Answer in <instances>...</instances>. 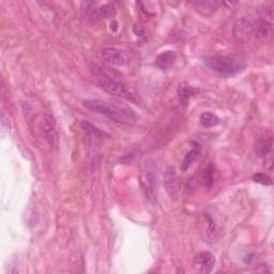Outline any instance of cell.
Instances as JSON below:
<instances>
[{"mask_svg":"<svg viewBox=\"0 0 274 274\" xmlns=\"http://www.w3.org/2000/svg\"><path fill=\"white\" fill-rule=\"evenodd\" d=\"M83 105L85 108L106 117L108 120L118 124L132 126L137 120L134 110L123 103L107 102L102 100H86Z\"/></svg>","mask_w":274,"mask_h":274,"instance_id":"1","label":"cell"},{"mask_svg":"<svg viewBox=\"0 0 274 274\" xmlns=\"http://www.w3.org/2000/svg\"><path fill=\"white\" fill-rule=\"evenodd\" d=\"M204 61L211 71L224 77L238 75L246 67L243 60L238 57H232V56H209V57H206Z\"/></svg>","mask_w":274,"mask_h":274,"instance_id":"2","label":"cell"},{"mask_svg":"<svg viewBox=\"0 0 274 274\" xmlns=\"http://www.w3.org/2000/svg\"><path fill=\"white\" fill-rule=\"evenodd\" d=\"M91 72L93 75L97 77L98 86L104 90L105 92L109 93L111 96H124L127 93L126 87L120 82H118L113 76H110L108 73L105 72L103 68L97 65H91Z\"/></svg>","mask_w":274,"mask_h":274,"instance_id":"3","label":"cell"},{"mask_svg":"<svg viewBox=\"0 0 274 274\" xmlns=\"http://www.w3.org/2000/svg\"><path fill=\"white\" fill-rule=\"evenodd\" d=\"M140 182L146 195L150 198L153 196L155 189H157V171L155 165L152 162H148L144 165V170L141 171Z\"/></svg>","mask_w":274,"mask_h":274,"instance_id":"4","label":"cell"},{"mask_svg":"<svg viewBox=\"0 0 274 274\" xmlns=\"http://www.w3.org/2000/svg\"><path fill=\"white\" fill-rule=\"evenodd\" d=\"M41 128L43 135H44L45 140L48 142V145L54 148H57L59 137L57 132V127H56V120L51 114H45L43 117V120L41 122Z\"/></svg>","mask_w":274,"mask_h":274,"instance_id":"5","label":"cell"},{"mask_svg":"<svg viewBox=\"0 0 274 274\" xmlns=\"http://www.w3.org/2000/svg\"><path fill=\"white\" fill-rule=\"evenodd\" d=\"M101 56L109 64L118 67L128 66L130 62L128 53L116 47H103L101 49Z\"/></svg>","mask_w":274,"mask_h":274,"instance_id":"6","label":"cell"},{"mask_svg":"<svg viewBox=\"0 0 274 274\" xmlns=\"http://www.w3.org/2000/svg\"><path fill=\"white\" fill-rule=\"evenodd\" d=\"M215 265V257L210 252H199L195 255L193 260V266L195 269L203 274H208L213 270Z\"/></svg>","mask_w":274,"mask_h":274,"instance_id":"7","label":"cell"},{"mask_svg":"<svg viewBox=\"0 0 274 274\" xmlns=\"http://www.w3.org/2000/svg\"><path fill=\"white\" fill-rule=\"evenodd\" d=\"M254 34V25L251 21L246 18H241L235 24L234 26V36L236 40L241 43L250 41Z\"/></svg>","mask_w":274,"mask_h":274,"instance_id":"8","label":"cell"},{"mask_svg":"<svg viewBox=\"0 0 274 274\" xmlns=\"http://www.w3.org/2000/svg\"><path fill=\"white\" fill-rule=\"evenodd\" d=\"M177 59V55L173 51H166L164 53L160 54L157 59H155V67L160 68L161 71H168L171 70L172 66L175 65Z\"/></svg>","mask_w":274,"mask_h":274,"instance_id":"9","label":"cell"},{"mask_svg":"<svg viewBox=\"0 0 274 274\" xmlns=\"http://www.w3.org/2000/svg\"><path fill=\"white\" fill-rule=\"evenodd\" d=\"M202 153V146L196 141H191V150L186 152L184 155L183 161L181 163V170L183 171H188L192 166V164L199 158V155Z\"/></svg>","mask_w":274,"mask_h":274,"instance_id":"10","label":"cell"},{"mask_svg":"<svg viewBox=\"0 0 274 274\" xmlns=\"http://www.w3.org/2000/svg\"><path fill=\"white\" fill-rule=\"evenodd\" d=\"M195 9L204 16L212 15L217 9V2L210 1V0H201L195 2Z\"/></svg>","mask_w":274,"mask_h":274,"instance_id":"11","label":"cell"},{"mask_svg":"<svg viewBox=\"0 0 274 274\" xmlns=\"http://www.w3.org/2000/svg\"><path fill=\"white\" fill-rule=\"evenodd\" d=\"M199 121H201L202 126L205 128H212L217 126L221 120L216 115L209 113V111H206V113H203L201 117H199Z\"/></svg>","mask_w":274,"mask_h":274,"instance_id":"12","label":"cell"},{"mask_svg":"<svg viewBox=\"0 0 274 274\" xmlns=\"http://www.w3.org/2000/svg\"><path fill=\"white\" fill-rule=\"evenodd\" d=\"M166 188H167V192L170 193V195L175 197L177 195V177L176 173L173 171H168L167 176H166Z\"/></svg>","mask_w":274,"mask_h":274,"instance_id":"13","label":"cell"},{"mask_svg":"<svg viewBox=\"0 0 274 274\" xmlns=\"http://www.w3.org/2000/svg\"><path fill=\"white\" fill-rule=\"evenodd\" d=\"M80 124H82V128L84 129V131H86L87 133H89L91 135H95L96 137H100V138H103L104 136H108L106 133L104 132V131L100 130L99 128H97L96 126H93V124H91L88 121L83 120L82 122H80Z\"/></svg>","mask_w":274,"mask_h":274,"instance_id":"14","label":"cell"},{"mask_svg":"<svg viewBox=\"0 0 274 274\" xmlns=\"http://www.w3.org/2000/svg\"><path fill=\"white\" fill-rule=\"evenodd\" d=\"M213 171H214L213 166L212 165H209L204 171L203 175H202V181H203L204 185L208 190H210L211 188H212V185H213Z\"/></svg>","mask_w":274,"mask_h":274,"instance_id":"15","label":"cell"},{"mask_svg":"<svg viewBox=\"0 0 274 274\" xmlns=\"http://www.w3.org/2000/svg\"><path fill=\"white\" fill-rule=\"evenodd\" d=\"M98 16L105 18H113L116 15V10L113 4H104L100 9H97Z\"/></svg>","mask_w":274,"mask_h":274,"instance_id":"16","label":"cell"},{"mask_svg":"<svg viewBox=\"0 0 274 274\" xmlns=\"http://www.w3.org/2000/svg\"><path fill=\"white\" fill-rule=\"evenodd\" d=\"M192 88L189 86L181 85L179 87V100L182 105H186L189 102L190 97L192 95Z\"/></svg>","mask_w":274,"mask_h":274,"instance_id":"17","label":"cell"},{"mask_svg":"<svg viewBox=\"0 0 274 274\" xmlns=\"http://www.w3.org/2000/svg\"><path fill=\"white\" fill-rule=\"evenodd\" d=\"M253 180L255 182L264 184V185H271L272 184V179L270 176H268L267 173L264 172H258L253 177Z\"/></svg>","mask_w":274,"mask_h":274,"instance_id":"18","label":"cell"},{"mask_svg":"<svg viewBox=\"0 0 274 274\" xmlns=\"http://www.w3.org/2000/svg\"><path fill=\"white\" fill-rule=\"evenodd\" d=\"M134 33L136 34V35L141 36L142 34H144V28H142V26H140V25L136 24L134 26Z\"/></svg>","mask_w":274,"mask_h":274,"instance_id":"19","label":"cell"},{"mask_svg":"<svg viewBox=\"0 0 274 274\" xmlns=\"http://www.w3.org/2000/svg\"><path fill=\"white\" fill-rule=\"evenodd\" d=\"M224 4H225V5H229L230 8H233L234 5L237 4V2H224Z\"/></svg>","mask_w":274,"mask_h":274,"instance_id":"20","label":"cell"}]
</instances>
